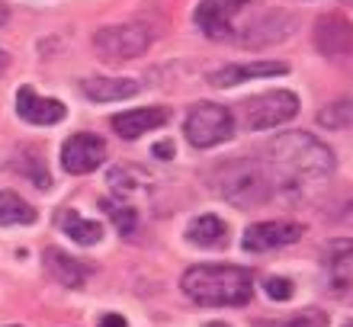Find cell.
Listing matches in <instances>:
<instances>
[{
  "mask_svg": "<svg viewBox=\"0 0 353 327\" xmlns=\"http://www.w3.org/2000/svg\"><path fill=\"white\" fill-rule=\"evenodd\" d=\"M267 0H199L193 19L199 32L212 42H232L244 48H261L289 36L292 19L273 7H263Z\"/></svg>",
  "mask_w": 353,
  "mask_h": 327,
  "instance_id": "1",
  "label": "cell"
},
{
  "mask_svg": "<svg viewBox=\"0 0 353 327\" xmlns=\"http://www.w3.org/2000/svg\"><path fill=\"white\" fill-rule=\"evenodd\" d=\"M180 289L186 299L203 308H238V305H248L254 295V273L244 266L203 263L183 273Z\"/></svg>",
  "mask_w": 353,
  "mask_h": 327,
  "instance_id": "2",
  "label": "cell"
},
{
  "mask_svg": "<svg viewBox=\"0 0 353 327\" xmlns=\"http://www.w3.org/2000/svg\"><path fill=\"white\" fill-rule=\"evenodd\" d=\"M267 158L286 180H325L334 170V151L308 131H283L267 141Z\"/></svg>",
  "mask_w": 353,
  "mask_h": 327,
  "instance_id": "3",
  "label": "cell"
},
{
  "mask_svg": "<svg viewBox=\"0 0 353 327\" xmlns=\"http://www.w3.org/2000/svg\"><path fill=\"white\" fill-rule=\"evenodd\" d=\"M219 193H222L232 206L254 209L273 196V180H270L257 164L232 158L225 167H219Z\"/></svg>",
  "mask_w": 353,
  "mask_h": 327,
  "instance_id": "4",
  "label": "cell"
},
{
  "mask_svg": "<svg viewBox=\"0 0 353 327\" xmlns=\"http://www.w3.org/2000/svg\"><path fill=\"white\" fill-rule=\"evenodd\" d=\"M183 135L193 148H215L234 135V116L228 106L196 103L183 122Z\"/></svg>",
  "mask_w": 353,
  "mask_h": 327,
  "instance_id": "5",
  "label": "cell"
},
{
  "mask_svg": "<svg viewBox=\"0 0 353 327\" xmlns=\"http://www.w3.org/2000/svg\"><path fill=\"white\" fill-rule=\"evenodd\" d=\"M151 29L141 23H122V26H103L93 32V48L103 61H135L148 52Z\"/></svg>",
  "mask_w": 353,
  "mask_h": 327,
  "instance_id": "6",
  "label": "cell"
},
{
  "mask_svg": "<svg viewBox=\"0 0 353 327\" xmlns=\"http://www.w3.org/2000/svg\"><path fill=\"white\" fill-rule=\"evenodd\" d=\"M244 125L251 131H263L273 125H283L299 112V96L292 90H270L244 100Z\"/></svg>",
  "mask_w": 353,
  "mask_h": 327,
  "instance_id": "7",
  "label": "cell"
},
{
  "mask_svg": "<svg viewBox=\"0 0 353 327\" xmlns=\"http://www.w3.org/2000/svg\"><path fill=\"white\" fill-rule=\"evenodd\" d=\"M106 160V141L90 135V131H77L65 141L61 148V167L74 177H84V173H93Z\"/></svg>",
  "mask_w": 353,
  "mask_h": 327,
  "instance_id": "8",
  "label": "cell"
},
{
  "mask_svg": "<svg viewBox=\"0 0 353 327\" xmlns=\"http://www.w3.org/2000/svg\"><path fill=\"white\" fill-rule=\"evenodd\" d=\"M305 234V228L299 222H257L244 231L241 247L251 253H263V251H276V247H289Z\"/></svg>",
  "mask_w": 353,
  "mask_h": 327,
  "instance_id": "9",
  "label": "cell"
},
{
  "mask_svg": "<svg viewBox=\"0 0 353 327\" xmlns=\"http://www.w3.org/2000/svg\"><path fill=\"white\" fill-rule=\"evenodd\" d=\"M312 36H315V48L325 58H344L353 52V26L341 17V13L318 17Z\"/></svg>",
  "mask_w": 353,
  "mask_h": 327,
  "instance_id": "10",
  "label": "cell"
},
{
  "mask_svg": "<svg viewBox=\"0 0 353 327\" xmlns=\"http://www.w3.org/2000/svg\"><path fill=\"white\" fill-rule=\"evenodd\" d=\"M17 116L29 125H58L68 116L65 103H58L52 96H39L32 87H19L17 94Z\"/></svg>",
  "mask_w": 353,
  "mask_h": 327,
  "instance_id": "11",
  "label": "cell"
},
{
  "mask_svg": "<svg viewBox=\"0 0 353 327\" xmlns=\"http://www.w3.org/2000/svg\"><path fill=\"white\" fill-rule=\"evenodd\" d=\"M170 122V109L164 106H145V109H125L119 116H112V129L119 131V138L135 141L145 131H154Z\"/></svg>",
  "mask_w": 353,
  "mask_h": 327,
  "instance_id": "12",
  "label": "cell"
},
{
  "mask_svg": "<svg viewBox=\"0 0 353 327\" xmlns=\"http://www.w3.org/2000/svg\"><path fill=\"white\" fill-rule=\"evenodd\" d=\"M141 90L139 81L132 77H87L81 81V94L93 103H119V100H129Z\"/></svg>",
  "mask_w": 353,
  "mask_h": 327,
  "instance_id": "13",
  "label": "cell"
},
{
  "mask_svg": "<svg viewBox=\"0 0 353 327\" xmlns=\"http://www.w3.org/2000/svg\"><path fill=\"white\" fill-rule=\"evenodd\" d=\"M289 67L283 61H254V65H225L219 71L209 74V84L212 87H238L244 81H254V77H276L286 74Z\"/></svg>",
  "mask_w": 353,
  "mask_h": 327,
  "instance_id": "14",
  "label": "cell"
},
{
  "mask_svg": "<svg viewBox=\"0 0 353 327\" xmlns=\"http://www.w3.org/2000/svg\"><path fill=\"white\" fill-rule=\"evenodd\" d=\"M42 260H46V270L52 273L61 286H68V289H81L87 282V276H90V266H87L84 260L68 257V253L58 251V247H48V251L42 253Z\"/></svg>",
  "mask_w": 353,
  "mask_h": 327,
  "instance_id": "15",
  "label": "cell"
},
{
  "mask_svg": "<svg viewBox=\"0 0 353 327\" xmlns=\"http://www.w3.org/2000/svg\"><path fill=\"white\" fill-rule=\"evenodd\" d=\"M225 234H228V228H225V222L219 215H199L186 228V241L212 251V247H225Z\"/></svg>",
  "mask_w": 353,
  "mask_h": 327,
  "instance_id": "16",
  "label": "cell"
},
{
  "mask_svg": "<svg viewBox=\"0 0 353 327\" xmlns=\"http://www.w3.org/2000/svg\"><path fill=\"white\" fill-rule=\"evenodd\" d=\"M58 224H61V228L68 231V238H71L74 244H81V247H90V244H97L103 238V224L93 222V218L77 215L74 209H61Z\"/></svg>",
  "mask_w": 353,
  "mask_h": 327,
  "instance_id": "17",
  "label": "cell"
},
{
  "mask_svg": "<svg viewBox=\"0 0 353 327\" xmlns=\"http://www.w3.org/2000/svg\"><path fill=\"white\" fill-rule=\"evenodd\" d=\"M36 222V209L26 199L13 193V189H0V228H13V224H32Z\"/></svg>",
  "mask_w": 353,
  "mask_h": 327,
  "instance_id": "18",
  "label": "cell"
},
{
  "mask_svg": "<svg viewBox=\"0 0 353 327\" xmlns=\"http://www.w3.org/2000/svg\"><path fill=\"white\" fill-rule=\"evenodd\" d=\"M318 122L325 125V129H353V96H347V100H337V103L325 106V109L318 112Z\"/></svg>",
  "mask_w": 353,
  "mask_h": 327,
  "instance_id": "19",
  "label": "cell"
},
{
  "mask_svg": "<svg viewBox=\"0 0 353 327\" xmlns=\"http://www.w3.org/2000/svg\"><path fill=\"white\" fill-rule=\"evenodd\" d=\"M103 209H110V218L116 222V228H119L125 238H132V234H135L139 212H135L132 206H122V202H103Z\"/></svg>",
  "mask_w": 353,
  "mask_h": 327,
  "instance_id": "20",
  "label": "cell"
},
{
  "mask_svg": "<svg viewBox=\"0 0 353 327\" xmlns=\"http://www.w3.org/2000/svg\"><path fill=\"white\" fill-rule=\"evenodd\" d=\"M148 183V177H141V173H132V170H122V167H116V170H110V187L119 193V196H132L139 187H145Z\"/></svg>",
  "mask_w": 353,
  "mask_h": 327,
  "instance_id": "21",
  "label": "cell"
},
{
  "mask_svg": "<svg viewBox=\"0 0 353 327\" xmlns=\"http://www.w3.org/2000/svg\"><path fill=\"white\" fill-rule=\"evenodd\" d=\"M270 327H327V315L318 308H305V311L289 315V318L276 321V324H270Z\"/></svg>",
  "mask_w": 353,
  "mask_h": 327,
  "instance_id": "22",
  "label": "cell"
},
{
  "mask_svg": "<svg viewBox=\"0 0 353 327\" xmlns=\"http://www.w3.org/2000/svg\"><path fill=\"white\" fill-rule=\"evenodd\" d=\"M267 295L273 302H289L292 299V282L283 279V276H270L267 279Z\"/></svg>",
  "mask_w": 353,
  "mask_h": 327,
  "instance_id": "23",
  "label": "cell"
},
{
  "mask_svg": "<svg viewBox=\"0 0 353 327\" xmlns=\"http://www.w3.org/2000/svg\"><path fill=\"white\" fill-rule=\"evenodd\" d=\"M100 327H129L122 315H103L100 318Z\"/></svg>",
  "mask_w": 353,
  "mask_h": 327,
  "instance_id": "24",
  "label": "cell"
},
{
  "mask_svg": "<svg viewBox=\"0 0 353 327\" xmlns=\"http://www.w3.org/2000/svg\"><path fill=\"white\" fill-rule=\"evenodd\" d=\"M154 158H174V145H170V141L154 145Z\"/></svg>",
  "mask_w": 353,
  "mask_h": 327,
  "instance_id": "25",
  "label": "cell"
},
{
  "mask_svg": "<svg viewBox=\"0 0 353 327\" xmlns=\"http://www.w3.org/2000/svg\"><path fill=\"white\" fill-rule=\"evenodd\" d=\"M7 67H10V55H7V52H3V48H0V74H3Z\"/></svg>",
  "mask_w": 353,
  "mask_h": 327,
  "instance_id": "26",
  "label": "cell"
},
{
  "mask_svg": "<svg viewBox=\"0 0 353 327\" xmlns=\"http://www.w3.org/2000/svg\"><path fill=\"white\" fill-rule=\"evenodd\" d=\"M7 17H10V10L3 7V3H0V26H3V23H7Z\"/></svg>",
  "mask_w": 353,
  "mask_h": 327,
  "instance_id": "27",
  "label": "cell"
},
{
  "mask_svg": "<svg viewBox=\"0 0 353 327\" xmlns=\"http://www.w3.org/2000/svg\"><path fill=\"white\" fill-rule=\"evenodd\" d=\"M205 327H228V324H205Z\"/></svg>",
  "mask_w": 353,
  "mask_h": 327,
  "instance_id": "28",
  "label": "cell"
},
{
  "mask_svg": "<svg viewBox=\"0 0 353 327\" xmlns=\"http://www.w3.org/2000/svg\"><path fill=\"white\" fill-rule=\"evenodd\" d=\"M344 3H347V7H353V0H344Z\"/></svg>",
  "mask_w": 353,
  "mask_h": 327,
  "instance_id": "29",
  "label": "cell"
},
{
  "mask_svg": "<svg viewBox=\"0 0 353 327\" xmlns=\"http://www.w3.org/2000/svg\"><path fill=\"white\" fill-rule=\"evenodd\" d=\"M344 327H353V321H350V324H344Z\"/></svg>",
  "mask_w": 353,
  "mask_h": 327,
  "instance_id": "30",
  "label": "cell"
},
{
  "mask_svg": "<svg viewBox=\"0 0 353 327\" xmlns=\"http://www.w3.org/2000/svg\"><path fill=\"white\" fill-rule=\"evenodd\" d=\"M10 327H19V324H10Z\"/></svg>",
  "mask_w": 353,
  "mask_h": 327,
  "instance_id": "31",
  "label": "cell"
}]
</instances>
